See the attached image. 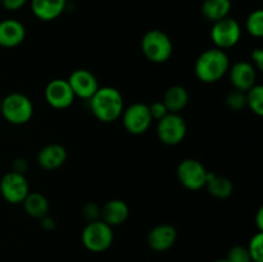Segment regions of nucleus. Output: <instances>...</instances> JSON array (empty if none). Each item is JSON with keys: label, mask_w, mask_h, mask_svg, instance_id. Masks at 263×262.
I'll return each instance as SVG.
<instances>
[{"label": "nucleus", "mask_w": 263, "mask_h": 262, "mask_svg": "<svg viewBox=\"0 0 263 262\" xmlns=\"http://www.w3.org/2000/svg\"><path fill=\"white\" fill-rule=\"evenodd\" d=\"M115 240L113 228L104 221H91L81 233V241L85 248L94 253H102L112 247Z\"/></svg>", "instance_id": "obj_5"}, {"label": "nucleus", "mask_w": 263, "mask_h": 262, "mask_svg": "<svg viewBox=\"0 0 263 262\" xmlns=\"http://www.w3.org/2000/svg\"><path fill=\"white\" fill-rule=\"evenodd\" d=\"M0 113L4 120L12 125H25L32 118L33 104L27 95L10 92L2 99Z\"/></svg>", "instance_id": "obj_3"}, {"label": "nucleus", "mask_w": 263, "mask_h": 262, "mask_svg": "<svg viewBox=\"0 0 263 262\" xmlns=\"http://www.w3.org/2000/svg\"><path fill=\"white\" fill-rule=\"evenodd\" d=\"M149 107V112H151V116L153 120H157L159 121L161 118H163L164 116L167 115V113H170L168 110H167L166 105H164V103L162 102V100H157V102H153L151 105H148Z\"/></svg>", "instance_id": "obj_28"}, {"label": "nucleus", "mask_w": 263, "mask_h": 262, "mask_svg": "<svg viewBox=\"0 0 263 262\" xmlns=\"http://www.w3.org/2000/svg\"><path fill=\"white\" fill-rule=\"evenodd\" d=\"M252 59H253V66L254 68L262 71L263 69V50L262 48H257L252 51L251 54Z\"/></svg>", "instance_id": "obj_31"}, {"label": "nucleus", "mask_w": 263, "mask_h": 262, "mask_svg": "<svg viewBox=\"0 0 263 262\" xmlns=\"http://www.w3.org/2000/svg\"><path fill=\"white\" fill-rule=\"evenodd\" d=\"M225 103L229 109L234 110V112H239V110L247 107L246 92L239 91V90H233V91H230L226 95Z\"/></svg>", "instance_id": "obj_26"}, {"label": "nucleus", "mask_w": 263, "mask_h": 262, "mask_svg": "<svg viewBox=\"0 0 263 262\" xmlns=\"http://www.w3.org/2000/svg\"><path fill=\"white\" fill-rule=\"evenodd\" d=\"M247 249L252 262H263V231H258L252 236Z\"/></svg>", "instance_id": "obj_25"}, {"label": "nucleus", "mask_w": 263, "mask_h": 262, "mask_svg": "<svg viewBox=\"0 0 263 262\" xmlns=\"http://www.w3.org/2000/svg\"><path fill=\"white\" fill-rule=\"evenodd\" d=\"M180 184L189 190H199L205 186L208 171L202 162L194 158L181 161L176 170Z\"/></svg>", "instance_id": "obj_9"}, {"label": "nucleus", "mask_w": 263, "mask_h": 262, "mask_svg": "<svg viewBox=\"0 0 263 262\" xmlns=\"http://www.w3.org/2000/svg\"><path fill=\"white\" fill-rule=\"evenodd\" d=\"M172 40L161 30H151L141 39V51L148 61L153 63H164L172 55Z\"/></svg>", "instance_id": "obj_4"}, {"label": "nucleus", "mask_w": 263, "mask_h": 262, "mask_svg": "<svg viewBox=\"0 0 263 262\" xmlns=\"http://www.w3.org/2000/svg\"><path fill=\"white\" fill-rule=\"evenodd\" d=\"M30 193V185L26 176L21 172L10 171L0 179V194L10 204H22Z\"/></svg>", "instance_id": "obj_7"}, {"label": "nucleus", "mask_w": 263, "mask_h": 262, "mask_svg": "<svg viewBox=\"0 0 263 262\" xmlns=\"http://www.w3.org/2000/svg\"><path fill=\"white\" fill-rule=\"evenodd\" d=\"M82 213H84V217L89 222H91V221L99 220L100 208H98V205L94 204V203H87L84 207V210H82Z\"/></svg>", "instance_id": "obj_29"}, {"label": "nucleus", "mask_w": 263, "mask_h": 262, "mask_svg": "<svg viewBox=\"0 0 263 262\" xmlns=\"http://www.w3.org/2000/svg\"><path fill=\"white\" fill-rule=\"evenodd\" d=\"M100 216L102 221L108 223L109 226L122 225L130 216V208L127 203L121 199H110L100 208Z\"/></svg>", "instance_id": "obj_18"}, {"label": "nucleus", "mask_w": 263, "mask_h": 262, "mask_svg": "<svg viewBox=\"0 0 263 262\" xmlns=\"http://www.w3.org/2000/svg\"><path fill=\"white\" fill-rule=\"evenodd\" d=\"M213 262H229V261L225 258V259H216V261H213Z\"/></svg>", "instance_id": "obj_35"}, {"label": "nucleus", "mask_w": 263, "mask_h": 262, "mask_svg": "<svg viewBox=\"0 0 263 262\" xmlns=\"http://www.w3.org/2000/svg\"><path fill=\"white\" fill-rule=\"evenodd\" d=\"M226 259L229 262H252L248 249L244 246H233L228 252Z\"/></svg>", "instance_id": "obj_27"}, {"label": "nucleus", "mask_w": 263, "mask_h": 262, "mask_svg": "<svg viewBox=\"0 0 263 262\" xmlns=\"http://www.w3.org/2000/svg\"><path fill=\"white\" fill-rule=\"evenodd\" d=\"M162 102L170 113H180L189 103V92L181 85H174L166 90Z\"/></svg>", "instance_id": "obj_19"}, {"label": "nucleus", "mask_w": 263, "mask_h": 262, "mask_svg": "<svg viewBox=\"0 0 263 262\" xmlns=\"http://www.w3.org/2000/svg\"><path fill=\"white\" fill-rule=\"evenodd\" d=\"M241 36V27L236 20L231 17H225L220 21L213 22L211 28V39L216 48L230 49L239 43Z\"/></svg>", "instance_id": "obj_8"}, {"label": "nucleus", "mask_w": 263, "mask_h": 262, "mask_svg": "<svg viewBox=\"0 0 263 262\" xmlns=\"http://www.w3.org/2000/svg\"><path fill=\"white\" fill-rule=\"evenodd\" d=\"M26 170V163L25 161H23L22 158H17L14 161V163H13V171H17V172H21V174H23V171Z\"/></svg>", "instance_id": "obj_32"}, {"label": "nucleus", "mask_w": 263, "mask_h": 262, "mask_svg": "<svg viewBox=\"0 0 263 262\" xmlns=\"http://www.w3.org/2000/svg\"><path fill=\"white\" fill-rule=\"evenodd\" d=\"M204 188H207L208 193L217 199H226L233 194L234 190L233 181L230 179L210 171H208L207 182H205Z\"/></svg>", "instance_id": "obj_21"}, {"label": "nucleus", "mask_w": 263, "mask_h": 262, "mask_svg": "<svg viewBox=\"0 0 263 262\" xmlns=\"http://www.w3.org/2000/svg\"><path fill=\"white\" fill-rule=\"evenodd\" d=\"M246 104L254 115L263 116V86L254 85L246 91Z\"/></svg>", "instance_id": "obj_23"}, {"label": "nucleus", "mask_w": 263, "mask_h": 262, "mask_svg": "<svg viewBox=\"0 0 263 262\" xmlns=\"http://www.w3.org/2000/svg\"><path fill=\"white\" fill-rule=\"evenodd\" d=\"M228 72L230 74V81L235 90L246 92L256 85V68L249 62H236L231 68H229Z\"/></svg>", "instance_id": "obj_14"}, {"label": "nucleus", "mask_w": 263, "mask_h": 262, "mask_svg": "<svg viewBox=\"0 0 263 262\" xmlns=\"http://www.w3.org/2000/svg\"><path fill=\"white\" fill-rule=\"evenodd\" d=\"M26 3H27V0H0V5L4 9L10 10V12L21 9L22 7H25Z\"/></svg>", "instance_id": "obj_30"}, {"label": "nucleus", "mask_w": 263, "mask_h": 262, "mask_svg": "<svg viewBox=\"0 0 263 262\" xmlns=\"http://www.w3.org/2000/svg\"><path fill=\"white\" fill-rule=\"evenodd\" d=\"M246 28L248 33L253 38H262L263 36V10H253L248 15L246 21Z\"/></svg>", "instance_id": "obj_24"}, {"label": "nucleus", "mask_w": 263, "mask_h": 262, "mask_svg": "<svg viewBox=\"0 0 263 262\" xmlns=\"http://www.w3.org/2000/svg\"><path fill=\"white\" fill-rule=\"evenodd\" d=\"M26 38V28L22 22L13 18L0 21V46L15 48Z\"/></svg>", "instance_id": "obj_15"}, {"label": "nucleus", "mask_w": 263, "mask_h": 262, "mask_svg": "<svg viewBox=\"0 0 263 262\" xmlns=\"http://www.w3.org/2000/svg\"><path fill=\"white\" fill-rule=\"evenodd\" d=\"M231 10L230 0H203L202 14L211 22H216L222 18L229 17Z\"/></svg>", "instance_id": "obj_22"}, {"label": "nucleus", "mask_w": 263, "mask_h": 262, "mask_svg": "<svg viewBox=\"0 0 263 262\" xmlns=\"http://www.w3.org/2000/svg\"><path fill=\"white\" fill-rule=\"evenodd\" d=\"M121 116L125 130L133 135H141L146 133L153 122L149 107L145 103H134L123 109Z\"/></svg>", "instance_id": "obj_10"}, {"label": "nucleus", "mask_w": 263, "mask_h": 262, "mask_svg": "<svg viewBox=\"0 0 263 262\" xmlns=\"http://www.w3.org/2000/svg\"><path fill=\"white\" fill-rule=\"evenodd\" d=\"M67 0H31V9L37 20L50 22L64 12Z\"/></svg>", "instance_id": "obj_17"}, {"label": "nucleus", "mask_w": 263, "mask_h": 262, "mask_svg": "<svg viewBox=\"0 0 263 262\" xmlns=\"http://www.w3.org/2000/svg\"><path fill=\"white\" fill-rule=\"evenodd\" d=\"M177 239V231L170 223L156 225L146 236L148 246L156 252H166L175 244Z\"/></svg>", "instance_id": "obj_13"}, {"label": "nucleus", "mask_w": 263, "mask_h": 262, "mask_svg": "<svg viewBox=\"0 0 263 262\" xmlns=\"http://www.w3.org/2000/svg\"><path fill=\"white\" fill-rule=\"evenodd\" d=\"M230 68L229 57L218 48L207 49L195 61L194 72L199 81L204 84L217 82L228 73Z\"/></svg>", "instance_id": "obj_2"}, {"label": "nucleus", "mask_w": 263, "mask_h": 262, "mask_svg": "<svg viewBox=\"0 0 263 262\" xmlns=\"http://www.w3.org/2000/svg\"><path fill=\"white\" fill-rule=\"evenodd\" d=\"M90 110L100 122H115L123 112V98L120 90L112 86L99 87L89 99Z\"/></svg>", "instance_id": "obj_1"}, {"label": "nucleus", "mask_w": 263, "mask_h": 262, "mask_svg": "<svg viewBox=\"0 0 263 262\" xmlns=\"http://www.w3.org/2000/svg\"><path fill=\"white\" fill-rule=\"evenodd\" d=\"M186 122L180 113H167L157 125V136L159 141L170 146L182 143L186 136Z\"/></svg>", "instance_id": "obj_6"}, {"label": "nucleus", "mask_w": 263, "mask_h": 262, "mask_svg": "<svg viewBox=\"0 0 263 262\" xmlns=\"http://www.w3.org/2000/svg\"><path fill=\"white\" fill-rule=\"evenodd\" d=\"M256 225L258 231H263V208H259L256 216Z\"/></svg>", "instance_id": "obj_34"}, {"label": "nucleus", "mask_w": 263, "mask_h": 262, "mask_svg": "<svg viewBox=\"0 0 263 262\" xmlns=\"http://www.w3.org/2000/svg\"><path fill=\"white\" fill-rule=\"evenodd\" d=\"M22 204L26 213H27L30 217L37 218V220H41V218H44L45 216H48L49 208H50L48 198L37 192L28 193V195L25 198Z\"/></svg>", "instance_id": "obj_20"}, {"label": "nucleus", "mask_w": 263, "mask_h": 262, "mask_svg": "<svg viewBox=\"0 0 263 262\" xmlns=\"http://www.w3.org/2000/svg\"><path fill=\"white\" fill-rule=\"evenodd\" d=\"M44 97L46 103L54 109H66L71 107L76 98L68 81L64 79L51 80L44 90Z\"/></svg>", "instance_id": "obj_11"}, {"label": "nucleus", "mask_w": 263, "mask_h": 262, "mask_svg": "<svg viewBox=\"0 0 263 262\" xmlns=\"http://www.w3.org/2000/svg\"><path fill=\"white\" fill-rule=\"evenodd\" d=\"M67 161V151L61 144H48L37 153V163L46 171H53L63 166Z\"/></svg>", "instance_id": "obj_16"}, {"label": "nucleus", "mask_w": 263, "mask_h": 262, "mask_svg": "<svg viewBox=\"0 0 263 262\" xmlns=\"http://www.w3.org/2000/svg\"><path fill=\"white\" fill-rule=\"evenodd\" d=\"M41 225H43L44 229H48V230H50V229H54L55 222H54L53 218H50L49 216H45L44 218H41Z\"/></svg>", "instance_id": "obj_33"}, {"label": "nucleus", "mask_w": 263, "mask_h": 262, "mask_svg": "<svg viewBox=\"0 0 263 262\" xmlns=\"http://www.w3.org/2000/svg\"><path fill=\"white\" fill-rule=\"evenodd\" d=\"M68 84L73 91L74 97L87 99L94 95V92L99 89L97 77L87 69H74L68 77Z\"/></svg>", "instance_id": "obj_12"}, {"label": "nucleus", "mask_w": 263, "mask_h": 262, "mask_svg": "<svg viewBox=\"0 0 263 262\" xmlns=\"http://www.w3.org/2000/svg\"><path fill=\"white\" fill-rule=\"evenodd\" d=\"M0 107H2V99H0Z\"/></svg>", "instance_id": "obj_36"}]
</instances>
